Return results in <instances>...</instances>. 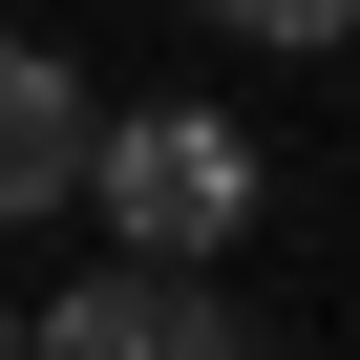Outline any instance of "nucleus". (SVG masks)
<instances>
[{
	"label": "nucleus",
	"instance_id": "3",
	"mask_svg": "<svg viewBox=\"0 0 360 360\" xmlns=\"http://www.w3.org/2000/svg\"><path fill=\"white\" fill-rule=\"evenodd\" d=\"M85 148H106L85 64H43V43H0V212H64V191H85Z\"/></svg>",
	"mask_w": 360,
	"mask_h": 360
},
{
	"label": "nucleus",
	"instance_id": "4",
	"mask_svg": "<svg viewBox=\"0 0 360 360\" xmlns=\"http://www.w3.org/2000/svg\"><path fill=\"white\" fill-rule=\"evenodd\" d=\"M0 360H22V318H0Z\"/></svg>",
	"mask_w": 360,
	"mask_h": 360
},
{
	"label": "nucleus",
	"instance_id": "2",
	"mask_svg": "<svg viewBox=\"0 0 360 360\" xmlns=\"http://www.w3.org/2000/svg\"><path fill=\"white\" fill-rule=\"evenodd\" d=\"M22 360H255V339H233L212 276H127V255H106V276H64V297L22 318Z\"/></svg>",
	"mask_w": 360,
	"mask_h": 360
},
{
	"label": "nucleus",
	"instance_id": "1",
	"mask_svg": "<svg viewBox=\"0 0 360 360\" xmlns=\"http://www.w3.org/2000/svg\"><path fill=\"white\" fill-rule=\"evenodd\" d=\"M85 191H106V255H127V276H212V255L255 233V148H233L212 106H127V127L85 148Z\"/></svg>",
	"mask_w": 360,
	"mask_h": 360
}]
</instances>
